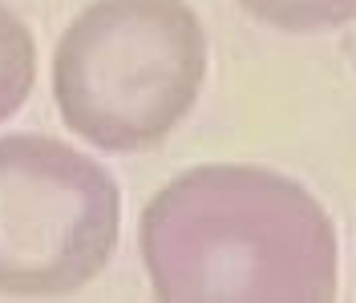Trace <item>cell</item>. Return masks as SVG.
Here are the masks:
<instances>
[{
	"label": "cell",
	"instance_id": "cell-1",
	"mask_svg": "<svg viewBox=\"0 0 356 303\" xmlns=\"http://www.w3.org/2000/svg\"><path fill=\"white\" fill-rule=\"evenodd\" d=\"M138 251L166 303H332L336 227L304 182L211 162L170 178L138 218Z\"/></svg>",
	"mask_w": 356,
	"mask_h": 303
},
{
	"label": "cell",
	"instance_id": "cell-2",
	"mask_svg": "<svg viewBox=\"0 0 356 303\" xmlns=\"http://www.w3.org/2000/svg\"><path fill=\"white\" fill-rule=\"evenodd\" d=\"M207 81V28L191 0H93L57 41L53 101L106 154L162 146Z\"/></svg>",
	"mask_w": 356,
	"mask_h": 303
},
{
	"label": "cell",
	"instance_id": "cell-3",
	"mask_svg": "<svg viewBox=\"0 0 356 303\" xmlns=\"http://www.w3.org/2000/svg\"><path fill=\"white\" fill-rule=\"evenodd\" d=\"M122 190L110 170L44 133L0 138V291L73 295L118 247Z\"/></svg>",
	"mask_w": 356,
	"mask_h": 303
},
{
	"label": "cell",
	"instance_id": "cell-4",
	"mask_svg": "<svg viewBox=\"0 0 356 303\" xmlns=\"http://www.w3.org/2000/svg\"><path fill=\"white\" fill-rule=\"evenodd\" d=\"M37 85V41L29 24L0 0V122H8Z\"/></svg>",
	"mask_w": 356,
	"mask_h": 303
},
{
	"label": "cell",
	"instance_id": "cell-5",
	"mask_svg": "<svg viewBox=\"0 0 356 303\" xmlns=\"http://www.w3.org/2000/svg\"><path fill=\"white\" fill-rule=\"evenodd\" d=\"M239 8L280 33H332L356 21V0H239Z\"/></svg>",
	"mask_w": 356,
	"mask_h": 303
}]
</instances>
